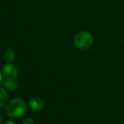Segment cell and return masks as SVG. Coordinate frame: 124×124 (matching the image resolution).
I'll list each match as a JSON object with an SVG mask.
<instances>
[{
  "mask_svg": "<svg viewBox=\"0 0 124 124\" xmlns=\"http://www.w3.org/2000/svg\"><path fill=\"white\" fill-rule=\"evenodd\" d=\"M26 111L25 102L22 99L15 98L9 101L6 105L5 112L9 117H19L21 116Z\"/></svg>",
  "mask_w": 124,
  "mask_h": 124,
  "instance_id": "obj_1",
  "label": "cell"
},
{
  "mask_svg": "<svg viewBox=\"0 0 124 124\" xmlns=\"http://www.w3.org/2000/svg\"><path fill=\"white\" fill-rule=\"evenodd\" d=\"M93 43V36L87 31H81L78 33L74 38V44L78 49L89 48Z\"/></svg>",
  "mask_w": 124,
  "mask_h": 124,
  "instance_id": "obj_2",
  "label": "cell"
},
{
  "mask_svg": "<svg viewBox=\"0 0 124 124\" xmlns=\"http://www.w3.org/2000/svg\"><path fill=\"white\" fill-rule=\"evenodd\" d=\"M2 74L6 79H15L18 77V69L14 64L7 62L2 67Z\"/></svg>",
  "mask_w": 124,
  "mask_h": 124,
  "instance_id": "obj_3",
  "label": "cell"
},
{
  "mask_svg": "<svg viewBox=\"0 0 124 124\" xmlns=\"http://www.w3.org/2000/svg\"><path fill=\"white\" fill-rule=\"evenodd\" d=\"M29 106L34 111H41L45 107V101L41 97H35L30 100Z\"/></svg>",
  "mask_w": 124,
  "mask_h": 124,
  "instance_id": "obj_4",
  "label": "cell"
},
{
  "mask_svg": "<svg viewBox=\"0 0 124 124\" xmlns=\"http://www.w3.org/2000/svg\"><path fill=\"white\" fill-rule=\"evenodd\" d=\"M15 51L12 47H8L4 50L3 54V59L6 61L7 62H11L12 61L15 60Z\"/></svg>",
  "mask_w": 124,
  "mask_h": 124,
  "instance_id": "obj_5",
  "label": "cell"
},
{
  "mask_svg": "<svg viewBox=\"0 0 124 124\" xmlns=\"http://www.w3.org/2000/svg\"><path fill=\"white\" fill-rule=\"evenodd\" d=\"M4 88L8 92H15L18 89V83L15 81V79H6L3 83Z\"/></svg>",
  "mask_w": 124,
  "mask_h": 124,
  "instance_id": "obj_6",
  "label": "cell"
},
{
  "mask_svg": "<svg viewBox=\"0 0 124 124\" xmlns=\"http://www.w3.org/2000/svg\"><path fill=\"white\" fill-rule=\"evenodd\" d=\"M8 101V93L5 88L0 87V109L7 105Z\"/></svg>",
  "mask_w": 124,
  "mask_h": 124,
  "instance_id": "obj_7",
  "label": "cell"
},
{
  "mask_svg": "<svg viewBox=\"0 0 124 124\" xmlns=\"http://www.w3.org/2000/svg\"><path fill=\"white\" fill-rule=\"evenodd\" d=\"M23 124H34V120L31 117H27L25 119H24Z\"/></svg>",
  "mask_w": 124,
  "mask_h": 124,
  "instance_id": "obj_8",
  "label": "cell"
},
{
  "mask_svg": "<svg viewBox=\"0 0 124 124\" xmlns=\"http://www.w3.org/2000/svg\"><path fill=\"white\" fill-rule=\"evenodd\" d=\"M3 124H15V123H14L13 121H9V120H8V121L5 122V123H3Z\"/></svg>",
  "mask_w": 124,
  "mask_h": 124,
  "instance_id": "obj_9",
  "label": "cell"
},
{
  "mask_svg": "<svg viewBox=\"0 0 124 124\" xmlns=\"http://www.w3.org/2000/svg\"><path fill=\"white\" fill-rule=\"evenodd\" d=\"M2 78H3V74H2V72H0V83L2 82Z\"/></svg>",
  "mask_w": 124,
  "mask_h": 124,
  "instance_id": "obj_10",
  "label": "cell"
},
{
  "mask_svg": "<svg viewBox=\"0 0 124 124\" xmlns=\"http://www.w3.org/2000/svg\"><path fill=\"white\" fill-rule=\"evenodd\" d=\"M0 124H2V116L0 114Z\"/></svg>",
  "mask_w": 124,
  "mask_h": 124,
  "instance_id": "obj_11",
  "label": "cell"
}]
</instances>
